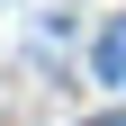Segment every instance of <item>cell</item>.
<instances>
[{"label": "cell", "instance_id": "cell-2", "mask_svg": "<svg viewBox=\"0 0 126 126\" xmlns=\"http://www.w3.org/2000/svg\"><path fill=\"white\" fill-rule=\"evenodd\" d=\"M90 126H126V117H90Z\"/></svg>", "mask_w": 126, "mask_h": 126}, {"label": "cell", "instance_id": "cell-1", "mask_svg": "<svg viewBox=\"0 0 126 126\" xmlns=\"http://www.w3.org/2000/svg\"><path fill=\"white\" fill-rule=\"evenodd\" d=\"M99 81H117V90H126V18L99 36Z\"/></svg>", "mask_w": 126, "mask_h": 126}]
</instances>
